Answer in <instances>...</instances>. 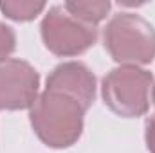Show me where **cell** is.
I'll use <instances>...</instances> for the list:
<instances>
[{
	"label": "cell",
	"instance_id": "cell-10",
	"mask_svg": "<svg viewBox=\"0 0 155 153\" xmlns=\"http://www.w3.org/2000/svg\"><path fill=\"white\" fill-rule=\"evenodd\" d=\"M144 141H146V148L150 153H155V115L148 119L146 122V130H144Z\"/></svg>",
	"mask_w": 155,
	"mask_h": 153
},
{
	"label": "cell",
	"instance_id": "cell-5",
	"mask_svg": "<svg viewBox=\"0 0 155 153\" xmlns=\"http://www.w3.org/2000/svg\"><path fill=\"white\" fill-rule=\"evenodd\" d=\"M38 70L18 58L0 61V110H25L31 108L38 97Z\"/></svg>",
	"mask_w": 155,
	"mask_h": 153
},
{
	"label": "cell",
	"instance_id": "cell-4",
	"mask_svg": "<svg viewBox=\"0 0 155 153\" xmlns=\"http://www.w3.org/2000/svg\"><path fill=\"white\" fill-rule=\"evenodd\" d=\"M40 33L45 49L58 58L79 56L97 41V27L79 22L63 5L49 7Z\"/></svg>",
	"mask_w": 155,
	"mask_h": 153
},
{
	"label": "cell",
	"instance_id": "cell-11",
	"mask_svg": "<svg viewBox=\"0 0 155 153\" xmlns=\"http://www.w3.org/2000/svg\"><path fill=\"white\" fill-rule=\"evenodd\" d=\"M152 101H153V105H155V85H153V88H152Z\"/></svg>",
	"mask_w": 155,
	"mask_h": 153
},
{
	"label": "cell",
	"instance_id": "cell-9",
	"mask_svg": "<svg viewBox=\"0 0 155 153\" xmlns=\"http://www.w3.org/2000/svg\"><path fill=\"white\" fill-rule=\"evenodd\" d=\"M15 49H16V34H15L13 27L0 22V61L7 60Z\"/></svg>",
	"mask_w": 155,
	"mask_h": 153
},
{
	"label": "cell",
	"instance_id": "cell-7",
	"mask_svg": "<svg viewBox=\"0 0 155 153\" xmlns=\"http://www.w3.org/2000/svg\"><path fill=\"white\" fill-rule=\"evenodd\" d=\"M63 7L79 22L97 27V24L103 22L110 13L112 4L108 0H72L65 2Z\"/></svg>",
	"mask_w": 155,
	"mask_h": 153
},
{
	"label": "cell",
	"instance_id": "cell-8",
	"mask_svg": "<svg viewBox=\"0 0 155 153\" xmlns=\"http://www.w3.org/2000/svg\"><path fill=\"white\" fill-rule=\"evenodd\" d=\"M45 7H47L45 2H35V0H5V2H0V11L15 22L35 20Z\"/></svg>",
	"mask_w": 155,
	"mask_h": 153
},
{
	"label": "cell",
	"instance_id": "cell-2",
	"mask_svg": "<svg viewBox=\"0 0 155 153\" xmlns=\"http://www.w3.org/2000/svg\"><path fill=\"white\" fill-rule=\"evenodd\" d=\"M103 43L119 65H148L155 60V27L141 15L117 13L103 31Z\"/></svg>",
	"mask_w": 155,
	"mask_h": 153
},
{
	"label": "cell",
	"instance_id": "cell-1",
	"mask_svg": "<svg viewBox=\"0 0 155 153\" xmlns=\"http://www.w3.org/2000/svg\"><path fill=\"white\" fill-rule=\"evenodd\" d=\"M87 108L74 97L45 88L29 108V121L40 141L54 150L76 144L83 133Z\"/></svg>",
	"mask_w": 155,
	"mask_h": 153
},
{
	"label": "cell",
	"instance_id": "cell-3",
	"mask_svg": "<svg viewBox=\"0 0 155 153\" xmlns=\"http://www.w3.org/2000/svg\"><path fill=\"white\" fill-rule=\"evenodd\" d=\"M152 88V72L134 65H119L103 77L101 96L108 110L119 117L134 119L148 112Z\"/></svg>",
	"mask_w": 155,
	"mask_h": 153
},
{
	"label": "cell",
	"instance_id": "cell-6",
	"mask_svg": "<svg viewBox=\"0 0 155 153\" xmlns=\"http://www.w3.org/2000/svg\"><path fill=\"white\" fill-rule=\"evenodd\" d=\"M45 88L74 97L88 110L96 99V76L81 61H65L51 70Z\"/></svg>",
	"mask_w": 155,
	"mask_h": 153
}]
</instances>
